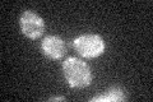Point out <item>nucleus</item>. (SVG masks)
Masks as SVG:
<instances>
[{"label": "nucleus", "instance_id": "obj_6", "mask_svg": "<svg viewBox=\"0 0 153 102\" xmlns=\"http://www.w3.org/2000/svg\"><path fill=\"white\" fill-rule=\"evenodd\" d=\"M65 97H51L50 101H65Z\"/></svg>", "mask_w": 153, "mask_h": 102}, {"label": "nucleus", "instance_id": "obj_5", "mask_svg": "<svg viewBox=\"0 0 153 102\" xmlns=\"http://www.w3.org/2000/svg\"><path fill=\"white\" fill-rule=\"evenodd\" d=\"M126 96L124 93V91L120 87H112V88L107 89L105 93L94 96L93 98H91L92 102H120V101H125Z\"/></svg>", "mask_w": 153, "mask_h": 102}, {"label": "nucleus", "instance_id": "obj_1", "mask_svg": "<svg viewBox=\"0 0 153 102\" xmlns=\"http://www.w3.org/2000/svg\"><path fill=\"white\" fill-rule=\"evenodd\" d=\"M63 73L65 80L71 88H85L92 83V73L91 68L79 57L70 56L63 63Z\"/></svg>", "mask_w": 153, "mask_h": 102}, {"label": "nucleus", "instance_id": "obj_2", "mask_svg": "<svg viewBox=\"0 0 153 102\" xmlns=\"http://www.w3.org/2000/svg\"><path fill=\"white\" fill-rule=\"evenodd\" d=\"M74 48L84 59H94L105 52L106 43L97 33H83L74 40Z\"/></svg>", "mask_w": 153, "mask_h": 102}, {"label": "nucleus", "instance_id": "obj_3", "mask_svg": "<svg viewBox=\"0 0 153 102\" xmlns=\"http://www.w3.org/2000/svg\"><path fill=\"white\" fill-rule=\"evenodd\" d=\"M19 27L27 38L36 40L44 35L46 24L37 13L32 10H25L19 17Z\"/></svg>", "mask_w": 153, "mask_h": 102}, {"label": "nucleus", "instance_id": "obj_4", "mask_svg": "<svg viewBox=\"0 0 153 102\" xmlns=\"http://www.w3.org/2000/svg\"><path fill=\"white\" fill-rule=\"evenodd\" d=\"M41 50L46 57L51 60H60L66 54L65 41L59 36H46L41 42Z\"/></svg>", "mask_w": 153, "mask_h": 102}]
</instances>
